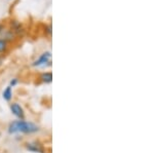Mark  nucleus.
<instances>
[{"label":"nucleus","mask_w":154,"mask_h":153,"mask_svg":"<svg viewBox=\"0 0 154 153\" xmlns=\"http://www.w3.org/2000/svg\"><path fill=\"white\" fill-rule=\"evenodd\" d=\"M39 130L38 125L35 123L25 121L23 119L12 121L8 127L9 134H16V133H24V134H33Z\"/></svg>","instance_id":"nucleus-1"},{"label":"nucleus","mask_w":154,"mask_h":153,"mask_svg":"<svg viewBox=\"0 0 154 153\" xmlns=\"http://www.w3.org/2000/svg\"><path fill=\"white\" fill-rule=\"evenodd\" d=\"M34 67L38 68H46L51 66V54L49 51H45L39 57L38 60H36L33 63Z\"/></svg>","instance_id":"nucleus-2"},{"label":"nucleus","mask_w":154,"mask_h":153,"mask_svg":"<svg viewBox=\"0 0 154 153\" xmlns=\"http://www.w3.org/2000/svg\"><path fill=\"white\" fill-rule=\"evenodd\" d=\"M27 150L35 153H44V148L39 142H30L26 144Z\"/></svg>","instance_id":"nucleus-3"},{"label":"nucleus","mask_w":154,"mask_h":153,"mask_svg":"<svg viewBox=\"0 0 154 153\" xmlns=\"http://www.w3.org/2000/svg\"><path fill=\"white\" fill-rule=\"evenodd\" d=\"M11 113L14 115V116H17L20 119H24V110L23 108L20 106L18 103H14V104L11 105Z\"/></svg>","instance_id":"nucleus-4"},{"label":"nucleus","mask_w":154,"mask_h":153,"mask_svg":"<svg viewBox=\"0 0 154 153\" xmlns=\"http://www.w3.org/2000/svg\"><path fill=\"white\" fill-rule=\"evenodd\" d=\"M40 79L42 82L44 83H51V81H53V74L51 72H44L41 74L40 76Z\"/></svg>","instance_id":"nucleus-5"},{"label":"nucleus","mask_w":154,"mask_h":153,"mask_svg":"<svg viewBox=\"0 0 154 153\" xmlns=\"http://www.w3.org/2000/svg\"><path fill=\"white\" fill-rule=\"evenodd\" d=\"M2 97L5 101H11V98H12V92H11V86H7L5 90H3L2 93Z\"/></svg>","instance_id":"nucleus-6"},{"label":"nucleus","mask_w":154,"mask_h":153,"mask_svg":"<svg viewBox=\"0 0 154 153\" xmlns=\"http://www.w3.org/2000/svg\"><path fill=\"white\" fill-rule=\"evenodd\" d=\"M7 48V42L5 39H0V53L5 51Z\"/></svg>","instance_id":"nucleus-7"},{"label":"nucleus","mask_w":154,"mask_h":153,"mask_svg":"<svg viewBox=\"0 0 154 153\" xmlns=\"http://www.w3.org/2000/svg\"><path fill=\"white\" fill-rule=\"evenodd\" d=\"M17 83H18V79H17V78H14V79H12L11 81V85H9V86H14Z\"/></svg>","instance_id":"nucleus-8"},{"label":"nucleus","mask_w":154,"mask_h":153,"mask_svg":"<svg viewBox=\"0 0 154 153\" xmlns=\"http://www.w3.org/2000/svg\"><path fill=\"white\" fill-rule=\"evenodd\" d=\"M2 65V59H1V57H0V66Z\"/></svg>","instance_id":"nucleus-9"}]
</instances>
